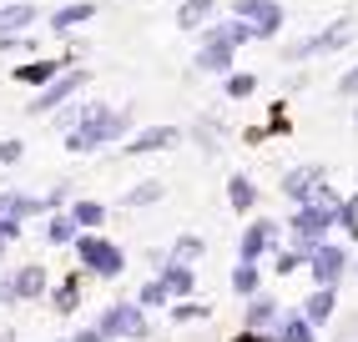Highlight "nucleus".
I'll return each instance as SVG.
<instances>
[{
  "label": "nucleus",
  "mask_w": 358,
  "mask_h": 342,
  "mask_svg": "<svg viewBox=\"0 0 358 342\" xmlns=\"http://www.w3.org/2000/svg\"><path fill=\"white\" fill-rule=\"evenodd\" d=\"M232 292H237V297L262 292V267H257V262H237V267H232Z\"/></svg>",
  "instance_id": "23"
},
{
  "label": "nucleus",
  "mask_w": 358,
  "mask_h": 342,
  "mask_svg": "<svg viewBox=\"0 0 358 342\" xmlns=\"http://www.w3.org/2000/svg\"><path fill=\"white\" fill-rule=\"evenodd\" d=\"M353 126H358V111H353Z\"/></svg>",
  "instance_id": "38"
},
{
  "label": "nucleus",
  "mask_w": 358,
  "mask_h": 342,
  "mask_svg": "<svg viewBox=\"0 0 358 342\" xmlns=\"http://www.w3.org/2000/svg\"><path fill=\"white\" fill-rule=\"evenodd\" d=\"M36 20H41V10H36V6H26V0H20V6H6V10H0V36L31 31Z\"/></svg>",
  "instance_id": "19"
},
{
  "label": "nucleus",
  "mask_w": 358,
  "mask_h": 342,
  "mask_svg": "<svg viewBox=\"0 0 358 342\" xmlns=\"http://www.w3.org/2000/svg\"><path fill=\"white\" fill-rule=\"evenodd\" d=\"M101 332L106 337H127V342H141L147 337V307L141 302H116L101 312Z\"/></svg>",
  "instance_id": "5"
},
{
  "label": "nucleus",
  "mask_w": 358,
  "mask_h": 342,
  "mask_svg": "<svg viewBox=\"0 0 358 342\" xmlns=\"http://www.w3.org/2000/svg\"><path fill=\"white\" fill-rule=\"evenodd\" d=\"M338 96H358V66L343 70V81H338Z\"/></svg>",
  "instance_id": "33"
},
{
  "label": "nucleus",
  "mask_w": 358,
  "mask_h": 342,
  "mask_svg": "<svg viewBox=\"0 0 358 342\" xmlns=\"http://www.w3.org/2000/svg\"><path fill=\"white\" fill-rule=\"evenodd\" d=\"M278 302L273 297H257V292H252V297H248V327H257V332H268V327H278Z\"/></svg>",
  "instance_id": "21"
},
{
  "label": "nucleus",
  "mask_w": 358,
  "mask_h": 342,
  "mask_svg": "<svg viewBox=\"0 0 358 342\" xmlns=\"http://www.w3.org/2000/svg\"><path fill=\"white\" fill-rule=\"evenodd\" d=\"M202 317H207L202 302H182V297H177V307H172V322H177V327H182V322H202Z\"/></svg>",
  "instance_id": "29"
},
{
  "label": "nucleus",
  "mask_w": 358,
  "mask_h": 342,
  "mask_svg": "<svg viewBox=\"0 0 358 342\" xmlns=\"http://www.w3.org/2000/svg\"><path fill=\"white\" fill-rule=\"evenodd\" d=\"M232 342H273V332H257V327H243Z\"/></svg>",
  "instance_id": "34"
},
{
  "label": "nucleus",
  "mask_w": 358,
  "mask_h": 342,
  "mask_svg": "<svg viewBox=\"0 0 358 342\" xmlns=\"http://www.w3.org/2000/svg\"><path fill=\"white\" fill-rule=\"evenodd\" d=\"M333 307H338V287H313V292H308V302H303L298 312H303L313 327H323L328 317H333Z\"/></svg>",
  "instance_id": "13"
},
{
  "label": "nucleus",
  "mask_w": 358,
  "mask_h": 342,
  "mask_svg": "<svg viewBox=\"0 0 358 342\" xmlns=\"http://www.w3.org/2000/svg\"><path fill=\"white\" fill-rule=\"evenodd\" d=\"M0 302H15V282H6V277H0Z\"/></svg>",
  "instance_id": "36"
},
{
  "label": "nucleus",
  "mask_w": 358,
  "mask_h": 342,
  "mask_svg": "<svg viewBox=\"0 0 358 342\" xmlns=\"http://www.w3.org/2000/svg\"><path fill=\"white\" fill-rule=\"evenodd\" d=\"M6 247H10V241H0V252H6Z\"/></svg>",
  "instance_id": "37"
},
{
  "label": "nucleus",
  "mask_w": 358,
  "mask_h": 342,
  "mask_svg": "<svg viewBox=\"0 0 358 342\" xmlns=\"http://www.w3.org/2000/svg\"><path fill=\"white\" fill-rule=\"evenodd\" d=\"M232 56H237V45H232V40H227L217 26H212L192 66H197V70H212V76H227V70H232Z\"/></svg>",
  "instance_id": "9"
},
{
  "label": "nucleus",
  "mask_w": 358,
  "mask_h": 342,
  "mask_svg": "<svg viewBox=\"0 0 358 342\" xmlns=\"http://www.w3.org/2000/svg\"><path fill=\"white\" fill-rule=\"evenodd\" d=\"M232 15L248 20V26L257 31V40H273L282 31V6L278 0H232Z\"/></svg>",
  "instance_id": "6"
},
{
  "label": "nucleus",
  "mask_w": 358,
  "mask_h": 342,
  "mask_svg": "<svg viewBox=\"0 0 358 342\" xmlns=\"http://www.w3.org/2000/svg\"><path fill=\"white\" fill-rule=\"evenodd\" d=\"M212 15H217V0H182V6H177V26L197 31V26H207Z\"/></svg>",
  "instance_id": "18"
},
{
  "label": "nucleus",
  "mask_w": 358,
  "mask_h": 342,
  "mask_svg": "<svg viewBox=\"0 0 358 342\" xmlns=\"http://www.w3.org/2000/svg\"><path fill=\"white\" fill-rule=\"evenodd\" d=\"M96 0H71V6H61V10H51V31L56 36H66V31H76V26H86V20H96Z\"/></svg>",
  "instance_id": "12"
},
{
  "label": "nucleus",
  "mask_w": 358,
  "mask_h": 342,
  "mask_svg": "<svg viewBox=\"0 0 358 342\" xmlns=\"http://www.w3.org/2000/svg\"><path fill=\"white\" fill-rule=\"evenodd\" d=\"M222 86H227V96H232V101H248V96L257 91V76H252V70H227V76H222Z\"/></svg>",
  "instance_id": "26"
},
{
  "label": "nucleus",
  "mask_w": 358,
  "mask_h": 342,
  "mask_svg": "<svg viewBox=\"0 0 358 342\" xmlns=\"http://www.w3.org/2000/svg\"><path fill=\"white\" fill-rule=\"evenodd\" d=\"M51 307L56 312H76L81 307V272L61 277V287H51Z\"/></svg>",
  "instance_id": "22"
},
{
  "label": "nucleus",
  "mask_w": 358,
  "mask_h": 342,
  "mask_svg": "<svg viewBox=\"0 0 358 342\" xmlns=\"http://www.w3.org/2000/svg\"><path fill=\"white\" fill-rule=\"evenodd\" d=\"M76 342H111V337H106V332H101V322H96V327H86V332H76Z\"/></svg>",
  "instance_id": "35"
},
{
  "label": "nucleus",
  "mask_w": 358,
  "mask_h": 342,
  "mask_svg": "<svg viewBox=\"0 0 358 342\" xmlns=\"http://www.w3.org/2000/svg\"><path fill=\"white\" fill-rule=\"evenodd\" d=\"M45 237H51L56 247H76V237H81V222L71 216V207L51 211V222H45Z\"/></svg>",
  "instance_id": "14"
},
{
  "label": "nucleus",
  "mask_w": 358,
  "mask_h": 342,
  "mask_svg": "<svg viewBox=\"0 0 358 342\" xmlns=\"http://www.w3.org/2000/svg\"><path fill=\"white\" fill-rule=\"evenodd\" d=\"M227 202H232V211H252L257 207V186L248 177H227Z\"/></svg>",
  "instance_id": "24"
},
{
  "label": "nucleus",
  "mask_w": 358,
  "mask_h": 342,
  "mask_svg": "<svg viewBox=\"0 0 358 342\" xmlns=\"http://www.w3.org/2000/svg\"><path fill=\"white\" fill-rule=\"evenodd\" d=\"M182 126H147V131H136L127 136V151L131 156H147V151H166V146H177Z\"/></svg>",
  "instance_id": "11"
},
{
  "label": "nucleus",
  "mask_w": 358,
  "mask_h": 342,
  "mask_svg": "<svg viewBox=\"0 0 358 342\" xmlns=\"http://www.w3.org/2000/svg\"><path fill=\"white\" fill-rule=\"evenodd\" d=\"M333 227H343V232H348V237H353V241H358V197H353V202H343V207H338V222H333Z\"/></svg>",
  "instance_id": "30"
},
{
  "label": "nucleus",
  "mask_w": 358,
  "mask_h": 342,
  "mask_svg": "<svg viewBox=\"0 0 358 342\" xmlns=\"http://www.w3.org/2000/svg\"><path fill=\"white\" fill-rule=\"evenodd\" d=\"M10 282H15V297H20V302H26V297H41V292H45V267H41V262H26Z\"/></svg>",
  "instance_id": "20"
},
{
  "label": "nucleus",
  "mask_w": 358,
  "mask_h": 342,
  "mask_svg": "<svg viewBox=\"0 0 358 342\" xmlns=\"http://www.w3.org/2000/svg\"><path fill=\"white\" fill-rule=\"evenodd\" d=\"M81 86H91V70H86V66H66L56 81H45V91L31 101V111H36V116L56 111V106H66V101H71V96H76Z\"/></svg>",
  "instance_id": "4"
},
{
  "label": "nucleus",
  "mask_w": 358,
  "mask_h": 342,
  "mask_svg": "<svg viewBox=\"0 0 358 342\" xmlns=\"http://www.w3.org/2000/svg\"><path fill=\"white\" fill-rule=\"evenodd\" d=\"M162 197H166L162 181H141V186L127 191V207H152V202H162Z\"/></svg>",
  "instance_id": "27"
},
{
  "label": "nucleus",
  "mask_w": 358,
  "mask_h": 342,
  "mask_svg": "<svg viewBox=\"0 0 358 342\" xmlns=\"http://www.w3.org/2000/svg\"><path fill=\"white\" fill-rule=\"evenodd\" d=\"M141 307H162V302H172V297H166V287H162V277L157 282H147V287H141V297H136Z\"/></svg>",
  "instance_id": "31"
},
{
  "label": "nucleus",
  "mask_w": 358,
  "mask_h": 342,
  "mask_svg": "<svg viewBox=\"0 0 358 342\" xmlns=\"http://www.w3.org/2000/svg\"><path fill=\"white\" fill-rule=\"evenodd\" d=\"M66 70V61H26V66H15V81L20 86H45V81H56Z\"/></svg>",
  "instance_id": "16"
},
{
  "label": "nucleus",
  "mask_w": 358,
  "mask_h": 342,
  "mask_svg": "<svg viewBox=\"0 0 358 342\" xmlns=\"http://www.w3.org/2000/svg\"><path fill=\"white\" fill-rule=\"evenodd\" d=\"M127 126H131L127 111H111V106H101V101H91V106H81L76 121L66 126V146H71V151H96V146L127 136Z\"/></svg>",
  "instance_id": "1"
},
{
  "label": "nucleus",
  "mask_w": 358,
  "mask_h": 342,
  "mask_svg": "<svg viewBox=\"0 0 358 342\" xmlns=\"http://www.w3.org/2000/svg\"><path fill=\"white\" fill-rule=\"evenodd\" d=\"M162 287H166V297H192V292H197L192 262H172V267L162 272Z\"/></svg>",
  "instance_id": "15"
},
{
  "label": "nucleus",
  "mask_w": 358,
  "mask_h": 342,
  "mask_svg": "<svg viewBox=\"0 0 358 342\" xmlns=\"http://www.w3.org/2000/svg\"><path fill=\"white\" fill-rule=\"evenodd\" d=\"M76 257H81L86 272H96V277H122V267H127L122 247H116L111 237H101V232H81L76 237Z\"/></svg>",
  "instance_id": "3"
},
{
  "label": "nucleus",
  "mask_w": 358,
  "mask_h": 342,
  "mask_svg": "<svg viewBox=\"0 0 358 342\" xmlns=\"http://www.w3.org/2000/svg\"><path fill=\"white\" fill-rule=\"evenodd\" d=\"M197 257H202V237L187 232V237H177V241H172V262H197Z\"/></svg>",
  "instance_id": "28"
},
{
  "label": "nucleus",
  "mask_w": 358,
  "mask_h": 342,
  "mask_svg": "<svg viewBox=\"0 0 358 342\" xmlns=\"http://www.w3.org/2000/svg\"><path fill=\"white\" fill-rule=\"evenodd\" d=\"M348 40H353V20L338 15V20H328L318 36H303L293 45H282V61H313V56H328V51H343Z\"/></svg>",
  "instance_id": "2"
},
{
  "label": "nucleus",
  "mask_w": 358,
  "mask_h": 342,
  "mask_svg": "<svg viewBox=\"0 0 358 342\" xmlns=\"http://www.w3.org/2000/svg\"><path fill=\"white\" fill-rule=\"evenodd\" d=\"M273 342H313V322H308L303 312H282V317H278Z\"/></svg>",
  "instance_id": "17"
},
{
  "label": "nucleus",
  "mask_w": 358,
  "mask_h": 342,
  "mask_svg": "<svg viewBox=\"0 0 358 342\" xmlns=\"http://www.w3.org/2000/svg\"><path fill=\"white\" fill-rule=\"evenodd\" d=\"M318 186H328V171L323 166H293L288 177H282V197L308 202V197H318Z\"/></svg>",
  "instance_id": "10"
},
{
  "label": "nucleus",
  "mask_w": 358,
  "mask_h": 342,
  "mask_svg": "<svg viewBox=\"0 0 358 342\" xmlns=\"http://www.w3.org/2000/svg\"><path fill=\"white\" fill-rule=\"evenodd\" d=\"M20 156H26V146H20V141H0V166H15Z\"/></svg>",
  "instance_id": "32"
},
{
  "label": "nucleus",
  "mask_w": 358,
  "mask_h": 342,
  "mask_svg": "<svg viewBox=\"0 0 358 342\" xmlns=\"http://www.w3.org/2000/svg\"><path fill=\"white\" fill-rule=\"evenodd\" d=\"M278 237H282V222H273V216L248 222L243 247H237V262H262V257H273V252H278Z\"/></svg>",
  "instance_id": "7"
},
{
  "label": "nucleus",
  "mask_w": 358,
  "mask_h": 342,
  "mask_svg": "<svg viewBox=\"0 0 358 342\" xmlns=\"http://www.w3.org/2000/svg\"><path fill=\"white\" fill-rule=\"evenodd\" d=\"M71 216L81 222V232H96V227L106 222V207H101V202H71Z\"/></svg>",
  "instance_id": "25"
},
{
  "label": "nucleus",
  "mask_w": 358,
  "mask_h": 342,
  "mask_svg": "<svg viewBox=\"0 0 358 342\" xmlns=\"http://www.w3.org/2000/svg\"><path fill=\"white\" fill-rule=\"evenodd\" d=\"M308 272H313L318 287H338L348 272V247H333V241H318L313 257H308Z\"/></svg>",
  "instance_id": "8"
}]
</instances>
